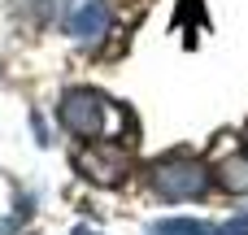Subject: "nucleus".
<instances>
[{
	"label": "nucleus",
	"instance_id": "5",
	"mask_svg": "<svg viewBox=\"0 0 248 235\" xmlns=\"http://www.w3.org/2000/svg\"><path fill=\"white\" fill-rule=\"evenodd\" d=\"M157 235H205L201 222H166V227H157Z\"/></svg>",
	"mask_w": 248,
	"mask_h": 235
},
{
	"label": "nucleus",
	"instance_id": "1",
	"mask_svg": "<svg viewBox=\"0 0 248 235\" xmlns=\"http://www.w3.org/2000/svg\"><path fill=\"white\" fill-rule=\"evenodd\" d=\"M100 118H105V100L96 92H70L61 100V122L74 135H96L100 131Z\"/></svg>",
	"mask_w": 248,
	"mask_h": 235
},
{
	"label": "nucleus",
	"instance_id": "2",
	"mask_svg": "<svg viewBox=\"0 0 248 235\" xmlns=\"http://www.w3.org/2000/svg\"><path fill=\"white\" fill-rule=\"evenodd\" d=\"M157 192L170 196V201L201 196V192H205V174H201V166H192V161H166V166H157Z\"/></svg>",
	"mask_w": 248,
	"mask_h": 235
},
{
	"label": "nucleus",
	"instance_id": "3",
	"mask_svg": "<svg viewBox=\"0 0 248 235\" xmlns=\"http://www.w3.org/2000/svg\"><path fill=\"white\" fill-rule=\"evenodd\" d=\"M109 31V4L105 0H83L74 13H70V35L78 39H100Z\"/></svg>",
	"mask_w": 248,
	"mask_h": 235
},
{
	"label": "nucleus",
	"instance_id": "6",
	"mask_svg": "<svg viewBox=\"0 0 248 235\" xmlns=\"http://www.w3.org/2000/svg\"><path fill=\"white\" fill-rule=\"evenodd\" d=\"M222 235H248V218H235V222H231Z\"/></svg>",
	"mask_w": 248,
	"mask_h": 235
},
{
	"label": "nucleus",
	"instance_id": "4",
	"mask_svg": "<svg viewBox=\"0 0 248 235\" xmlns=\"http://www.w3.org/2000/svg\"><path fill=\"white\" fill-rule=\"evenodd\" d=\"M222 183H227L231 192H248V161L244 157H235V161L222 166Z\"/></svg>",
	"mask_w": 248,
	"mask_h": 235
}]
</instances>
